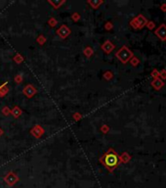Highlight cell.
<instances>
[{"mask_svg":"<svg viewBox=\"0 0 166 188\" xmlns=\"http://www.w3.org/2000/svg\"><path fill=\"white\" fill-rule=\"evenodd\" d=\"M117 164H118V157H117L115 153L110 152V153H108L105 156V165L107 167L112 169V168L116 167Z\"/></svg>","mask_w":166,"mask_h":188,"instance_id":"obj_1","label":"cell"},{"mask_svg":"<svg viewBox=\"0 0 166 188\" xmlns=\"http://www.w3.org/2000/svg\"><path fill=\"white\" fill-rule=\"evenodd\" d=\"M117 57H118L121 61L126 62L130 57H131V52L128 51L126 48H123V49H121L120 51L117 53Z\"/></svg>","mask_w":166,"mask_h":188,"instance_id":"obj_2","label":"cell"},{"mask_svg":"<svg viewBox=\"0 0 166 188\" xmlns=\"http://www.w3.org/2000/svg\"><path fill=\"white\" fill-rule=\"evenodd\" d=\"M156 34H157L160 38L165 39L166 38V26H161L160 28L156 30Z\"/></svg>","mask_w":166,"mask_h":188,"instance_id":"obj_3","label":"cell"}]
</instances>
